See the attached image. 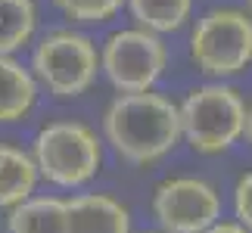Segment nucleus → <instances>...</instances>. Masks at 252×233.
<instances>
[{
	"instance_id": "nucleus-3",
	"label": "nucleus",
	"mask_w": 252,
	"mask_h": 233,
	"mask_svg": "<svg viewBox=\"0 0 252 233\" xmlns=\"http://www.w3.org/2000/svg\"><path fill=\"white\" fill-rule=\"evenodd\" d=\"M28 155L37 168V177L69 190L94 180L103 165V146L96 131L72 118L50 121L47 128H41Z\"/></svg>"
},
{
	"instance_id": "nucleus-17",
	"label": "nucleus",
	"mask_w": 252,
	"mask_h": 233,
	"mask_svg": "<svg viewBox=\"0 0 252 233\" xmlns=\"http://www.w3.org/2000/svg\"><path fill=\"white\" fill-rule=\"evenodd\" d=\"M243 137L249 140V146H252V106L246 109V121H243Z\"/></svg>"
},
{
	"instance_id": "nucleus-8",
	"label": "nucleus",
	"mask_w": 252,
	"mask_h": 233,
	"mask_svg": "<svg viewBox=\"0 0 252 233\" xmlns=\"http://www.w3.org/2000/svg\"><path fill=\"white\" fill-rule=\"evenodd\" d=\"M65 233H131V215L115 196L81 193L65 202Z\"/></svg>"
},
{
	"instance_id": "nucleus-4",
	"label": "nucleus",
	"mask_w": 252,
	"mask_h": 233,
	"mask_svg": "<svg viewBox=\"0 0 252 233\" xmlns=\"http://www.w3.org/2000/svg\"><path fill=\"white\" fill-rule=\"evenodd\" d=\"M190 59L209 78H227L252 62V16L237 6H215L190 31Z\"/></svg>"
},
{
	"instance_id": "nucleus-14",
	"label": "nucleus",
	"mask_w": 252,
	"mask_h": 233,
	"mask_svg": "<svg viewBox=\"0 0 252 233\" xmlns=\"http://www.w3.org/2000/svg\"><path fill=\"white\" fill-rule=\"evenodd\" d=\"M56 9L63 16H69L72 22H109V19L122 9L125 0H53Z\"/></svg>"
},
{
	"instance_id": "nucleus-1",
	"label": "nucleus",
	"mask_w": 252,
	"mask_h": 233,
	"mask_svg": "<svg viewBox=\"0 0 252 233\" xmlns=\"http://www.w3.org/2000/svg\"><path fill=\"white\" fill-rule=\"evenodd\" d=\"M103 134L119 159L153 165L181 143V115L162 93H122L103 115Z\"/></svg>"
},
{
	"instance_id": "nucleus-15",
	"label": "nucleus",
	"mask_w": 252,
	"mask_h": 233,
	"mask_svg": "<svg viewBox=\"0 0 252 233\" xmlns=\"http://www.w3.org/2000/svg\"><path fill=\"white\" fill-rule=\"evenodd\" d=\"M234 211H237V224L246 233H252V171H246L237 180L234 190Z\"/></svg>"
},
{
	"instance_id": "nucleus-9",
	"label": "nucleus",
	"mask_w": 252,
	"mask_h": 233,
	"mask_svg": "<svg viewBox=\"0 0 252 233\" xmlns=\"http://www.w3.org/2000/svg\"><path fill=\"white\" fill-rule=\"evenodd\" d=\"M37 100V81L13 56H0V124L19 121Z\"/></svg>"
},
{
	"instance_id": "nucleus-18",
	"label": "nucleus",
	"mask_w": 252,
	"mask_h": 233,
	"mask_svg": "<svg viewBox=\"0 0 252 233\" xmlns=\"http://www.w3.org/2000/svg\"><path fill=\"white\" fill-rule=\"evenodd\" d=\"M143 233H165V230H143Z\"/></svg>"
},
{
	"instance_id": "nucleus-6",
	"label": "nucleus",
	"mask_w": 252,
	"mask_h": 233,
	"mask_svg": "<svg viewBox=\"0 0 252 233\" xmlns=\"http://www.w3.org/2000/svg\"><path fill=\"white\" fill-rule=\"evenodd\" d=\"M168 65V50L159 34L143 28H122L106 37L100 50V69L122 93H143L159 81Z\"/></svg>"
},
{
	"instance_id": "nucleus-19",
	"label": "nucleus",
	"mask_w": 252,
	"mask_h": 233,
	"mask_svg": "<svg viewBox=\"0 0 252 233\" xmlns=\"http://www.w3.org/2000/svg\"><path fill=\"white\" fill-rule=\"evenodd\" d=\"M246 3H249V16H252V0H246Z\"/></svg>"
},
{
	"instance_id": "nucleus-2",
	"label": "nucleus",
	"mask_w": 252,
	"mask_h": 233,
	"mask_svg": "<svg viewBox=\"0 0 252 233\" xmlns=\"http://www.w3.org/2000/svg\"><path fill=\"white\" fill-rule=\"evenodd\" d=\"M181 137L193 152L218 155L243 137L246 103L237 87L227 84H199L178 106Z\"/></svg>"
},
{
	"instance_id": "nucleus-11",
	"label": "nucleus",
	"mask_w": 252,
	"mask_h": 233,
	"mask_svg": "<svg viewBox=\"0 0 252 233\" xmlns=\"http://www.w3.org/2000/svg\"><path fill=\"white\" fill-rule=\"evenodd\" d=\"M6 233H65V199L28 196L9 208Z\"/></svg>"
},
{
	"instance_id": "nucleus-12",
	"label": "nucleus",
	"mask_w": 252,
	"mask_h": 233,
	"mask_svg": "<svg viewBox=\"0 0 252 233\" xmlns=\"http://www.w3.org/2000/svg\"><path fill=\"white\" fill-rule=\"evenodd\" d=\"M37 25L34 0H0V56L25 47Z\"/></svg>"
},
{
	"instance_id": "nucleus-10",
	"label": "nucleus",
	"mask_w": 252,
	"mask_h": 233,
	"mask_svg": "<svg viewBox=\"0 0 252 233\" xmlns=\"http://www.w3.org/2000/svg\"><path fill=\"white\" fill-rule=\"evenodd\" d=\"M37 187V168L22 146L0 143V208L25 202Z\"/></svg>"
},
{
	"instance_id": "nucleus-7",
	"label": "nucleus",
	"mask_w": 252,
	"mask_h": 233,
	"mask_svg": "<svg viewBox=\"0 0 252 233\" xmlns=\"http://www.w3.org/2000/svg\"><path fill=\"white\" fill-rule=\"evenodd\" d=\"M153 215L165 233H202L221 218V193L202 177H168L153 193Z\"/></svg>"
},
{
	"instance_id": "nucleus-13",
	"label": "nucleus",
	"mask_w": 252,
	"mask_h": 233,
	"mask_svg": "<svg viewBox=\"0 0 252 233\" xmlns=\"http://www.w3.org/2000/svg\"><path fill=\"white\" fill-rule=\"evenodd\" d=\"M128 6L143 31L165 34V31H178L190 19L193 0H128Z\"/></svg>"
},
{
	"instance_id": "nucleus-16",
	"label": "nucleus",
	"mask_w": 252,
	"mask_h": 233,
	"mask_svg": "<svg viewBox=\"0 0 252 233\" xmlns=\"http://www.w3.org/2000/svg\"><path fill=\"white\" fill-rule=\"evenodd\" d=\"M202 233H246L243 227L237 224V221H215L212 227H206Z\"/></svg>"
},
{
	"instance_id": "nucleus-5",
	"label": "nucleus",
	"mask_w": 252,
	"mask_h": 233,
	"mask_svg": "<svg viewBox=\"0 0 252 233\" xmlns=\"http://www.w3.org/2000/svg\"><path fill=\"white\" fill-rule=\"evenodd\" d=\"M100 72V53L96 44L81 31H60L44 34L32 56V78L47 87L56 100H75L96 81Z\"/></svg>"
}]
</instances>
